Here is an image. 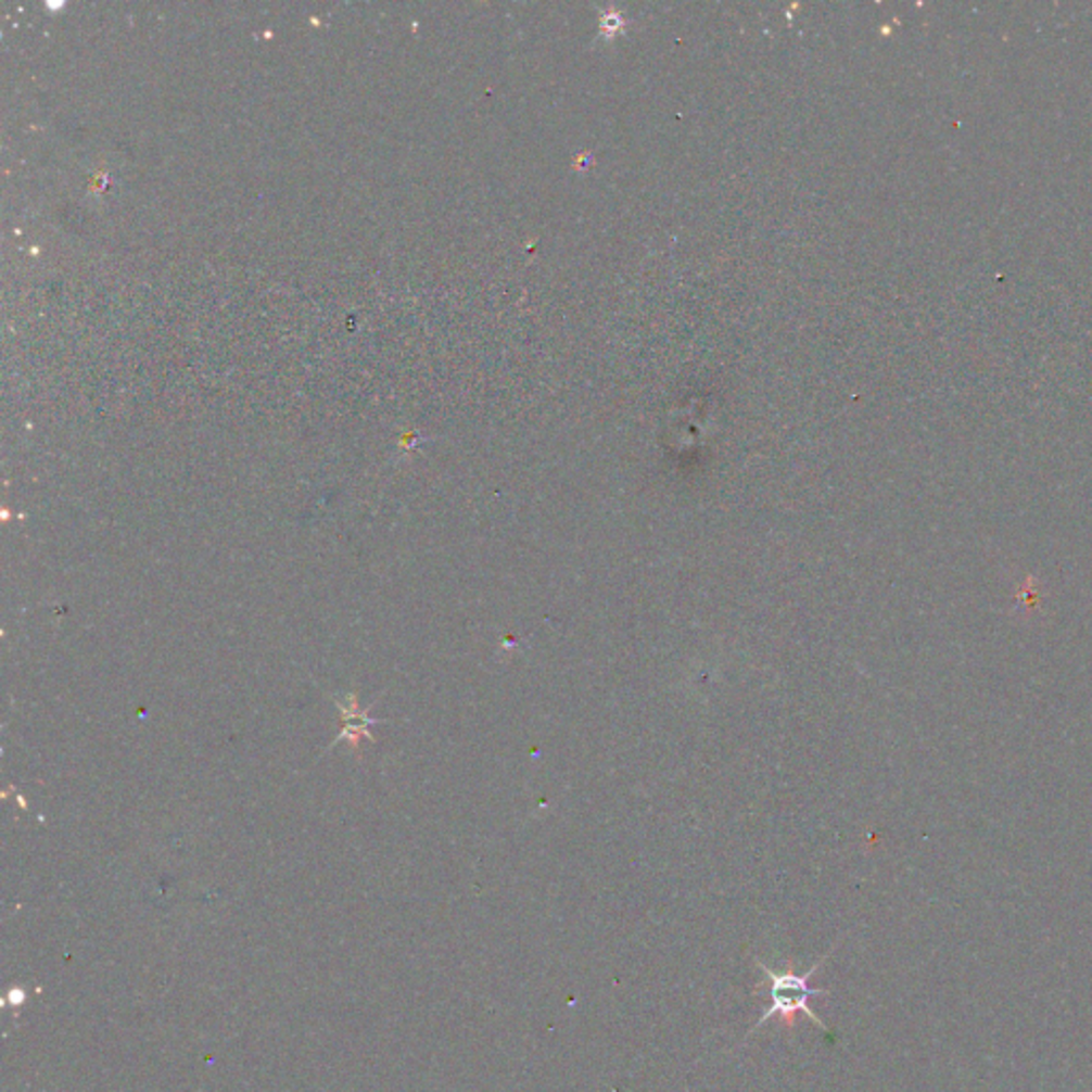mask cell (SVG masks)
I'll list each match as a JSON object with an SVG mask.
<instances>
[{
    "label": "cell",
    "mask_w": 1092,
    "mask_h": 1092,
    "mask_svg": "<svg viewBox=\"0 0 1092 1092\" xmlns=\"http://www.w3.org/2000/svg\"><path fill=\"white\" fill-rule=\"evenodd\" d=\"M830 954L822 956V961H817L811 972L802 973L798 975L796 969H793V961L789 958L786 963V969L784 972H773L771 967H766L760 956H753L755 965L764 972L769 983H771V1007L764 1012V1016H760V1020L751 1027V1031L745 1034L742 1041H749L753 1032L760 1031L771 1018H779L784 1029L788 1031H793L796 1029V1020H798V1014H804L807 1018L813 1020V1025L822 1031L830 1032V1029L820 1020V1016L809 1007V999L811 996H826L828 992L826 990H820V988H811L809 981L811 977L817 973V969L824 965V961H828Z\"/></svg>",
    "instance_id": "obj_1"
},
{
    "label": "cell",
    "mask_w": 1092,
    "mask_h": 1092,
    "mask_svg": "<svg viewBox=\"0 0 1092 1092\" xmlns=\"http://www.w3.org/2000/svg\"><path fill=\"white\" fill-rule=\"evenodd\" d=\"M26 999H28L26 990H24L22 986H13V988H9V990H7V996H4V1003H7V1005H9V1007H11L13 1012H15V1016H17V1010H20V1007H22V1005L26 1003Z\"/></svg>",
    "instance_id": "obj_2"
}]
</instances>
